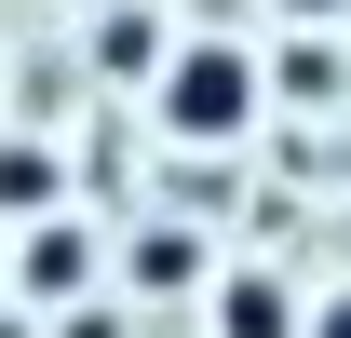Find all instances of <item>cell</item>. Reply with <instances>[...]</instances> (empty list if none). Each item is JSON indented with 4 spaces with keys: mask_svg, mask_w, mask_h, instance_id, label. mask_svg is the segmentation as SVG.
I'll list each match as a JSON object with an SVG mask.
<instances>
[{
    "mask_svg": "<svg viewBox=\"0 0 351 338\" xmlns=\"http://www.w3.org/2000/svg\"><path fill=\"white\" fill-rule=\"evenodd\" d=\"M162 122H176V135H203V149H217V135H243V122H257V68H243L230 41L162 54Z\"/></svg>",
    "mask_w": 351,
    "mask_h": 338,
    "instance_id": "obj_1",
    "label": "cell"
},
{
    "mask_svg": "<svg viewBox=\"0 0 351 338\" xmlns=\"http://www.w3.org/2000/svg\"><path fill=\"white\" fill-rule=\"evenodd\" d=\"M298 311L311 297L284 284V271H230L217 284V338H298Z\"/></svg>",
    "mask_w": 351,
    "mask_h": 338,
    "instance_id": "obj_2",
    "label": "cell"
},
{
    "mask_svg": "<svg viewBox=\"0 0 351 338\" xmlns=\"http://www.w3.org/2000/svg\"><path fill=\"white\" fill-rule=\"evenodd\" d=\"M0 216H27V230L68 216V163H54L41 135H0Z\"/></svg>",
    "mask_w": 351,
    "mask_h": 338,
    "instance_id": "obj_3",
    "label": "cell"
},
{
    "mask_svg": "<svg viewBox=\"0 0 351 338\" xmlns=\"http://www.w3.org/2000/svg\"><path fill=\"white\" fill-rule=\"evenodd\" d=\"M14 271H27V297H82V284H95V230H82V216H41Z\"/></svg>",
    "mask_w": 351,
    "mask_h": 338,
    "instance_id": "obj_4",
    "label": "cell"
},
{
    "mask_svg": "<svg viewBox=\"0 0 351 338\" xmlns=\"http://www.w3.org/2000/svg\"><path fill=\"white\" fill-rule=\"evenodd\" d=\"M135 284H149V297L203 284V244H189V230H149V244H135Z\"/></svg>",
    "mask_w": 351,
    "mask_h": 338,
    "instance_id": "obj_5",
    "label": "cell"
},
{
    "mask_svg": "<svg viewBox=\"0 0 351 338\" xmlns=\"http://www.w3.org/2000/svg\"><path fill=\"white\" fill-rule=\"evenodd\" d=\"M95 54H108V68H149V54H162V27H149V14H108V27H95Z\"/></svg>",
    "mask_w": 351,
    "mask_h": 338,
    "instance_id": "obj_6",
    "label": "cell"
},
{
    "mask_svg": "<svg viewBox=\"0 0 351 338\" xmlns=\"http://www.w3.org/2000/svg\"><path fill=\"white\" fill-rule=\"evenodd\" d=\"M298 338H351V297H311V311H298Z\"/></svg>",
    "mask_w": 351,
    "mask_h": 338,
    "instance_id": "obj_7",
    "label": "cell"
},
{
    "mask_svg": "<svg viewBox=\"0 0 351 338\" xmlns=\"http://www.w3.org/2000/svg\"><path fill=\"white\" fill-rule=\"evenodd\" d=\"M284 14H338V0H284Z\"/></svg>",
    "mask_w": 351,
    "mask_h": 338,
    "instance_id": "obj_8",
    "label": "cell"
}]
</instances>
